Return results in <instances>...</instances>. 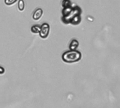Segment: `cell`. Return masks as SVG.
Wrapping results in <instances>:
<instances>
[{
    "label": "cell",
    "instance_id": "5",
    "mask_svg": "<svg viewBox=\"0 0 120 108\" xmlns=\"http://www.w3.org/2000/svg\"><path fill=\"white\" fill-rule=\"evenodd\" d=\"M39 30H40V25H34L31 27V32L34 34L39 33Z\"/></svg>",
    "mask_w": 120,
    "mask_h": 108
},
{
    "label": "cell",
    "instance_id": "6",
    "mask_svg": "<svg viewBox=\"0 0 120 108\" xmlns=\"http://www.w3.org/2000/svg\"><path fill=\"white\" fill-rule=\"evenodd\" d=\"M18 10L22 11L25 9V1L24 0H19L18 2Z\"/></svg>",
    "mask_w": 120,
    "mask_h": 108
},
{
    "label": "cell",
    "instance_id": "1",
    "mask_svg": "<svg viewBox=\"0 0 120 108\" xmlns=\"http://www.w3.org/2000/svg\"><path fill=\"white\" fill-rule=\"evenodd\" d=\"M82 59V53L76 50H69L64 52L62 55V59L66 63H75Z\"/></svg>",
    "mask_w": 120,
    "mask_h": 108
},
{
    "label": "cell",
    "instance_id": "4",
    "mask_svg": "<svg viewBox=\"0 0 120 108\" xmlns=\"http://www.w3.org/2000/svg\"><path fill=\"white\" fill-rule=\"evenodd\" d=\"M78 47H79V42H78L77 40H75V39L72 40L70 42V45H69V47H70V49L71 50H76Z\"/></svg>",
    "mask_w": 120,
    "mask_h": 108
},
{
    "label": "cell",
    "instance_id": "7",
    "mask_svg": "<svg viewBox=\"0 0 120 108\" xmlns=\"http://www.w3.org/2000/svg\"><path fill=\"white\" fill-rule=\"evenodd\" d=\"M18 0H4V2L6 5L8 6H11L13 4H15Z\"/></svg>",
    "mask_w": 120,
    "mask_h": 108
},
{
    "label": "cell",
    "instance_id": "2",
    "mask_svg": "<svg viewBox=\"0 0 120 108\" xmlns=\"http://www.w3.org/2000/svg\"><path fill=\"white\" fill-rule=\"evenodd\" d=\"M49 32H50V25L49 23H44L41 25H40V30L39 34L41 38L44 39L46 38L49 35Z\"/></svg>",
    "mask_w": 120,
    "mask_h": 108
},
{
    "label": "cell",
    "instance_id": "8",
    "mask_svg": "<svg viewBox=\"0 0 120 108\" xmlns=\"http://www.w3.org/2000/svg\"><path fill=\"white\" fill-rule=\"evenodd\" d=\"M4 72H5V69H4V68H3L2 66H0V75H1V74H4Z\"/></svg>",
    "mask_w": 120,
    "mask_h": 108
},
{
    "label": "cell",
    "instance_id": "3",
    "mask_svg": "<svg viewBox=\"0 0 120 108\" xmlns=\"http://www.w3.org/2000/svg\"><path fill=\"white\" fill-rule=\"evenodd\" d=\"M42 16H43V10L41 8H38L34 11L32 14V18L34 21H38L42 17Z\"/></svg>",
    "mask_w": 120,
    "mask_h": 108
}]
</instances>
